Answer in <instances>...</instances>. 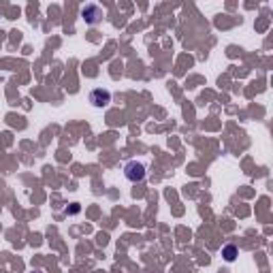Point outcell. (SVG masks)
<instances>
[{
    "label": "cell",
    "instance_id": "1",
    "mask_svg": "<svg viewBox=\"0 0 273 273\" xmlns=\"http://www.w3.org/2000/svg\"><path fill=\"white\" fill-rule=\"evenodd\" d=\"M124 177L128 181H133V184H137V181H143L145 179V164L139 162V160H131L124 164Z\"/></svg>",
    "mask_w": 273,
    "mask_h": 273
},
{
    "label": "cell",
    "instance_id": "2",
    "mask_svg": "<svg viewBox=\"0 0 273 273\" xmlns=\"http://www.w3.org/2000/svg\"><path fill=\"white\" fill-rule=\"evenodd\" d=\"M88 100L92 102L94 107L102 109V107H107L109 102H111V92H109V90H105V88H96V90H92V92H90Z\"/></svg>",
    "mask_w": 273,
    "mask_h": 273
},
{
    "label": "cell",
    "instance_id": "3",
    "mask_svg": "<svg viewBox=\"0 0 273 273\" xmlns=\"http://www.w3.org/2000/svg\"><path fill=\"white\" fill-rule=\"evenodd\" d=\"M102 9L98 7V5H86L83 9H81V17H83V22L88 24V26H94V24H98L100 19H102Z\"/></svg>",
    "mask_w": 273,
    "mask_h": 273
},
{
    "label": "cell",
    "instance_id": "4",
    "mask_svg": "<svg viewBox=\"0 0 273 273\" xmlns=\"http://www.w3.org/2000/svg\"><path fill=\"white\" fill-rule=\"evenodd\" d=\"M222 256H224L226 263H235L237 256H239V248H237V245H233V243H228V245L222 248Z\"/></svg>",
    "mask_w": 273,
    "mask_h": 273
},
{
    "label": "cell",
    "instance_id": "5",
    "mask_svg": "<svg viewBox=\"0 0 273 273\" xmlns=\"http://www.w3.org/2000/svg\"><path fill=\"white\" fill-rule=\"evenodd\" d=\"M30 273H43V271H30Z\"/></svg>",
    "mask_w": 273,
    "mask_h": 273
}]
</instances>
